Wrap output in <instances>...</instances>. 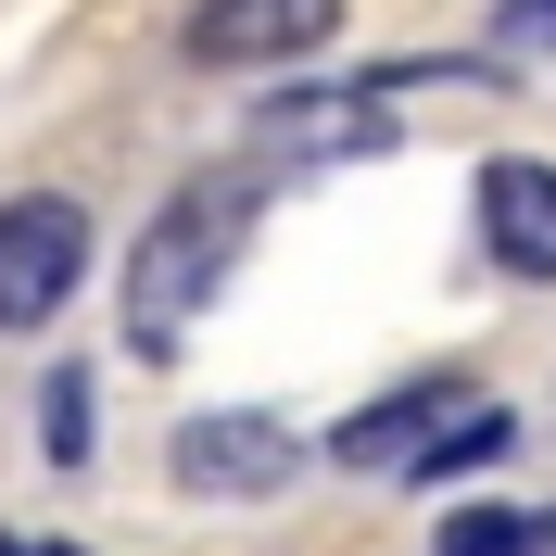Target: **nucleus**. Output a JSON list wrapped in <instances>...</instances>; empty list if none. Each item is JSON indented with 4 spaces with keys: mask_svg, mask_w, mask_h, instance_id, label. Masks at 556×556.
<instances>
[{
    "mask_svg": "<svg viewBox=\"0 0 556 556\" xmlns=\"http://www.w3.org/2000/svg\"><path fill=\"white\" fill-rule=\"evenodd\" d=\"M241 228H253V177H190V190L127 241V342L139 354L190 342V316L215 304V278L241 266Z\"/></svg>",
    "mask_w": 556,
    "mask_h": 556,
    "instance_id": "obj_1",
    "label": "nucleus"
},
{
    "mask_svg": "<svg viewBox=\"0 0 556 556\" xmlns=\"http://www.w3.org/2000/svg\"><path fill=\"white\" fill-rule=\"evenodd\" d=\"M89 278V215L64 190H26V203H0V329H38V316H64V291Z\"/></svg>",
    "mask_w": 556,
    "mask_h": 556,
    "instance_id": "obj_2",
    "label": "nucleus"
},
{
    "mask_svg": "<svg viewBox=\"0 0 556 556\" xmlns=\"http://www.w3.org/2000/svg\"><path fill=\"white\" fill-rule=\"evenodd\" d=\"M342 0H203L190 13V64H291V51H329Z\"/></svg>",
    "mask_w": 556,
    "mask_h": 556,
    "instance_id": "obj_3",
    "label": "nucleus"
},
{
    "mask_svg": "<svg viewBox=\"0 0 556 556\" xmlns=\"http://www.w3.org/2000/svg\"><path fill=\"white\" fill-rule=\"evenodd\" d=\"M481 241H493L506 278H556V165L493 152V165H481Z\"/></svg>",
    "mask_w": 556,
    "mask_h": 556,
    "instance_id": "obj_4",
    "label": "nucleus"
},
{
    "mask_svg": "<svg viewBox=\"0 0 556 556\" xmlns=\"http://www.w3.org/2000/svg\"><path fill=\"white\" fill-rule=\"evenodd\" d=\"M177 481L190 493H266V481H291V430L278 417H190L177 430Z\"/></svg>",
    "mask_w": 556,
    "mask_h": 556,
    "instance_id": "obj_5",
    "label": "nucleus"
},
{
    "mask_svg": "<svg viewBox=\"0 0 556 556\" xmlns=\"http://www.w3.org/2000/svg\"><path fill=\"white\" fill-rule=\"evenodd\" d=\"M455 405H468V380H405V392H380L367 417H342V430H329V455H342V468H417V455H430V430H443Z\"/></svg>",
    "mask_w": 556,
    "mask_h": 556,
    "instance_id": "obj_6",
    "label": "nucleus"
},
{
    "mask_svg": "<svg viewBox=\"0 0 556 556\" xmlns=\"http://www.w3.org/2000/svg\"><path fill=\"white\" fill-rule=\"evenodd\" d=\"M443 556H556V506H468L443 519Z\"/></svg>",
    "mask_w": 556,
    "mask_h": 556,
    "instance_id": "obj_7",
    "label": "nucleus"
},
{
    "mask_svg": "<svg viewBox=\"0 0 556 556\" xmlns=\"http://www.w3.org/2000/svg\"><path fill=\"white\" fill-rule=\"evenodd\" d=\"M506 430H519V417L468 392V405H455L443 430H430V455H417V481H455V468H493V455H506Z\"/></svg>",
    "mask_w": 556,
    "mask_h": 556,
    "instance_id": "obj_8",
    "label": "nucleus"
},
{
    "mask_svg": "<svg viewBox=\"0 0 556 556\" xmlns=\"http://www.w3.org/2000/svg\"><path fill=\"white\" fill-rule=\"evenodd\" d=\"M38 443H51V468H89V367H51V392H38Z\"/></svg>",
    "mask_w": 556,
    "mask_h": 556,
    "instance_id": "obj_9",
    "label": "nucleus"
},
{
    "mask_svg": "<svg viewBox=\"0 0 556 556\" xmlns=\"http://www.w3.org/2000/svg\"><path fill=\"white\" fill-rule=\"evenodd\" d=\"M506 38L519 51H556V0H506Z\"/></svg>",
    "mask_w": 556,
    "mask_h": 556,
    "instance_id": "obj_10",
    "label": "nucleus"
},
{
    "mask_svg": "<svg viewBox=\"0 0 556 556\" xmlns=\"http://www.w3.org/2000/svg\"><path fill=\"white\" fill-rule=\"evenodd\" d=\"M13 556H76V544H13Z\"/></svg>",
    "mask_w": 556,
    "mask_h": 556,
    "instance_id": "obj_11",
    "label": "nucleus"
},
{
    "mask_svg": "<svg viewBox=\"0 0 556 556\" xmlns=\"http://www.w3.org/2000/svg\"><path fill=\"white\" fill-rule=\"evenodd\" d=\"M0 556H13V531H0Z\"/></svg>",
    "mask_w": 556,
    "mask_h": 556,
    "instance_id": "obj_12",
    "label": "nucleus"
}]
</instances>
